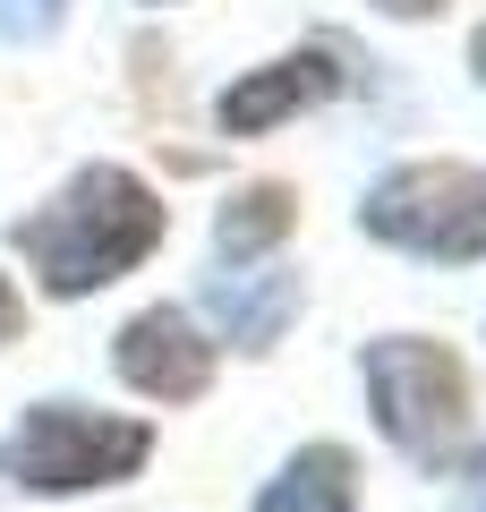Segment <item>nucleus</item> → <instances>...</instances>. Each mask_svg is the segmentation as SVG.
I'll use <instances>...</instances> for the list:
<instances>
[{"mask_svg": "<svg viewBox=\"0 0 486 512\" xmlns=\"http://www.w3.org/2000/svg\"><path fill=\"white\" fill-rule=\"evenodd\" d=\"M384 18H427V9H444V0H376Z\"/></svg>", "mask_w": 486, "mask_h": 512, "instance_id": "nucleus-12", "label": "nucleus"}, {"mask_svg": "<svg viewBox=\"0 0 486 512\" xmlns=\"http://www.w3.org/2000/svg\"><path fill=\"white\" fill-rule=\"evenodd\" d=\"M359 222L384 248L435 256V265H469L486 256V171L469 163H401L367 188Z\"/></svg>", "mask_w": 486, "mask_h": 512, "instance_id": "nucleus-2", "label": "nucleus"}, {"mask_svg": "<svg viewBox=\"0 0 486 512\" xmlns=\"http://www.w3.org/2000/svg\"><path fill=\"white\" fill-rule=\"evenodd\" d=\"M69 0H0V43H43Z\"/></svg>", "mask_w": 486, "mask_h": 512, "instance_id": "nucleus-10", "label": "nucleus"}, {"mask_svg": "<svg viewBox=\"0 0 486 512\" xmlns=\"http://www.w3.org/2000/svg\"><path fill=\"white\" fill-rule=\"evenodd\" d=\"M461 512H486V453L469 461V478H461Z\"/></svg>", "mask_w": 486, "mask_h": 512, "instance_id": "nucleus-11", "label": "nucleus"}, {"mask_svg": "<svg viewBox=\"0 0 486 512\" xmlns=\"http://www.w3.org/2000/svg\"><path fill=\"white\" fill-rule=\"evenodd\" d=\"M290 205H299V197H290V188H273V180H265V188H239V197L222 205V222H214L222 256H231V265H239V256L273 248V239L290 231Z\"/></svg>", "mask_w": 486, "mask_h": 512, "instance_id": "nucleus-9", "label": "nucleus"}, {"mask_svg": "<svg viewBox=\"0 0 486 512\" xmlns=\"http://www.w3.org/2000/svg\"><path fill=\"white\" fill-rule=\"evenodd\" d=\"M120 376L154 402H197L205 376H214V342H197L180 308H145L120 325Z\"/></svg>", "mask_w": 486, "mask_h": 512, "instance_id": "nucleus-5", "label": "nucleus"}, {"mask_svg": "<svg viewBox=\"0 0 486 512\" xmlns=\"http://www.w3.org/2000/svg\"><path fill=\"white\" fill-rule=\"evenodd\" d=\"M367 402H376V427L410 461H444L452 444H461V427H469L461 359H452L444 342H418V333L367 342Z\"/></svg>", "mask_w": 486, "mask_h": 512, "instance_id": "nucleus-3", "label": "nucleus"}, {"mask_svg": "<svg viewBox=\"0 0 486 512\" xmlns=\"http://www.w3.org/2000/svg\"><path fill=\"white\" fill-rule=\"evenodd\" d=\"M145 427L137 419H94V410L43 402L18 419V478L35 495H77V487H111L145 461Z\"/></svg>", "mask_w": 486, "mask_h": 512, "instance_id": "nucleus-4", "label": "nucleus"}, {"mask_svg": "<svg viewBox=\"0 0 486 512\" xmlns=\"http://www.w3.org/2000/svg\"><path fill=\"white\" fill-rule=\"evenodd\" d=\"M256 512H350V453L307 444V453L265 487V504H256Z\"/></svg>", "mask_w": 486, "mask_h": 512, "instance_id": "nucleus-8", "label": "nucleus"}, {"mask_svg": "<svg viewBox=\"0 0 486 512\" xmlns=\"http://www.w3.org/2000/svg\"><path fill=\"white\" fill-rule=\"evenodd\" d=\"M154 239H162V197L120 163L77 171L43 214L18 222V248H26V265L43 274L52 299H86L103 282H120Z\"/></svg>", "mask_w": 486, "mask_h": 512, "instance_id": "nucleus-1", "label": "nucleus"}, {"mask_svg": "<svg viewBox=\"0 0 486 512\" xmlns=\"http://www.w3.org/2000/svg\"><path fill=\"white\" fill-rule=\"evenodd\" d=\"M333 86H342L333 52H290V60H265V69H248L231 94H222V128H231V137H256V128H282L290 111L324 103Z\"/></svg>", "mask_w": 486, "mask_h": 512, "instance_id": "nucleus-6", "label": "nucleus"}, {"mask_svg": "<svg viewBox=\"0 0 486 512\" xmlns=\"http://www.w3.org/2000/svg\"><path fill=\"white\" fill-rule=\"evenodd\" d=\"M205 308H214V325L239 350H273L282 325H290V308H299V282L290 274H214L205 282Z\"/></svg>", "mask_w": 486, "mask_h": 512, "instance_id": "nucleus-7", "label": "nucleus"}, {"mask_svg": "<svg viewBox=\"0 0 486 512\" xmlns=\"http://www.w3.org/2000/svg\"><path fill=\"white\" fill-rule=\"evenodd\" d=\"M9 325H18V299H9V282H0V333H9Z\"/></svg>", "mask_w": 486, "mask_h": 512, "instance_id": "nucleus-14", "label": "nucleus"}, {"mask_svg": "<svg viewBox=\"0 0 486 512\" xmlns=\"http://www.w3.org/2000/svg\"><path fill=\"white\" fill-rule=\"evenodd\" d=\"M469 69H478V86H486V26H478V43H469Z\"/></svg>", "mask_w": 486, "mask_h": 512, "instance_id": "nucleus-13", "label": "nucleus"}]
</instances>
